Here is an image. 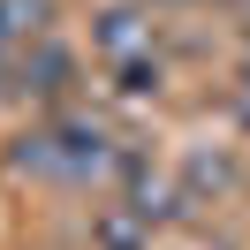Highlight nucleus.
I'll return each instance as SVG.
<instances>
[{
	"instance_id": "obj_1",
	"label": "nucleus",
	"mask_w": 250,
	"mask_h": 250,
	"mask_svg": "<svg viewBox=\"0 0 250 250\" xmlns=\"http://www.w3.org/2000/svg\"><path fill=\"white\" fill-rule=\"evenodd\" d=\"M106 129L91 122V114H61V122L31 129V137H16V167L23 174H61V182H83V174L106 167Z\"/></svg>"
},
{
	"instance_id": "obj_2",
	"label": "nucleus",
	"mask_w": 250,
	"mask_h": 250,
	"mask_svg": "<svg viewBox=\"0 0 250 250\" xmlns=\"http://www.w3.org/2000/svg\"><path fill=\"white\" fill-rule=\"evenodd\" d=\"M91 46H99L106 68L144 61V53H152V16H144V8H106V16L91 23Z\"/></svg>"
},
{
	"instance_id": "obj_3",
	"label": "nucleus",
	"mask_w": 250,
	"mask_h": 250,
	"mask_svg": "<svg viewBox=\"0 0 250 250\" xmlns=\"http://www.w3.org/2000/svg\"><path fill=\"white\" fill-rule=\"evenodd\" d=\"M68 68H76V61H68V46L38 38V46L16 61V99H46V106H53V99L68 91Z\"/></svg>"
},
{
	"instance_id": "obj_4",
	"label": "nucleus",
	"mask_w": 250,
	"mask_h": 250,
	"mask_svg": "<svg viewBox=\"0 0 250 250\" xmlns=\"http://www.w3.org/2000/svg\"><path fill=\"white\" fill-rule=\"evenodd\" d=\"M46 16H53L46 0H0V53H16V61H23V53L46 38Z\"/></svg>"
},
{
	"instance_id": "obj_5",
	"label": "nucleus",
	"mask_w": 250,
	"mask_h": 250,
	"mask_svg": "<svg viewBox=\"0 0 250 250\" xmlns=\"http://www.w3.org/2000/svg\"><path fill=\"white\" fill-rule=\"evenodd\" d=\"M91 243L99 250H152V220L129 212V205H106V212L91 220Z\"/></svg>"
},
{
	"instance_id": "obj_6",
	"label": "nucleus",
	"mask_w": 250,
	"mask_h": 250,
	"mask_svg": "<svg viewBox=\"0 0 250 250\" xmlns=\"http://www.w3.org/2000/svg\"><path fill=\"white\" fill-rule=\"evenodd\" d=\"M159 83H167V68H159L152 53H144V61H122V68H114V91H122V99H159Z\"/></svg>"
},
{
	"instance_id": "obj_7",
	"label": "nucleus",
	"mask_w": 250,
	"mask_h": 250,
	"mask_svg": "<svg viewBox=\"0 0 250 250\" xmlns=\"http://www.w3.org/2000/svg\"><path fill=\"white\" fill-rule=\"evenodd\" d=\"M235 114H243V129H250V61L235 68Z\"/></svg>"
},
{
	"instance_id": "obj_8",
	"label": "nucleus",
	"mask_w": 250,
	"mask_h": 250,
	"mask_svg": "<svg viewBox=\"0 0 250 250\" xmlns=\"http://www.w3.org/2000/svg\"><path fill=\"white\" fill-rule=\"evenodd\" d=\"M0 99H16V53H0Z\"/></svg>"
}]
</instances>
